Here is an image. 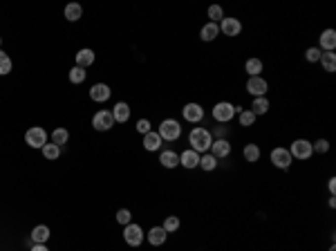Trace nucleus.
Instances as JSON below:
<instances>
[{
  "mask_svg": "<svg viewBox=\"0 0 336 251\" xmlns=\"http://www.w3.org/2000/svg\"><path fill=\"white\" fill-rule=\"evenodd\" d=\"M32 251H49V249L45 245H34V247H32Z\"/></svg>",
  "mask_w": 336,
  "mask_h": 251,
  "instance_id": "a19ab883",
  "label": "nucleus"
},
{
  "mask_svg": "<svg viewBox=\"0 0 336 251\" xmlns=\"http://www.w3.org/2000/svg\"><path fill=\"white\" fill-rule=\"evenodd\" d=\"M269 90V83L264 81L262 77H249L247 81V92L249 94H254V97H264Z\"/></svg>",
  "mask_w": 336,
  "mask_h": 251,
  "instance_id": "9d476101",
  "label": "nucleus"
},
{
  "mask_svg": "<svg viewBox=\"0 0 336 251\" xmlns=\"http://www.w3.org/2000/svg\"><path fill=\"white\" fill-rule=\"evenodd\" d=\"M123 240L130 247H139L144 242V231L139 224H126L123 227Z\"/></svg>",
  "mask_w": 336,
  "mask_h": 251,
  "instance_id": "423d86ee",
  "label": "nucleus"
},
{
  "mask_svg": "<svg viewBox=\"0 0 336 251\" xmlns=\"http://www.w3.org/2000/svg\"><path fill=\"white\" fill-rule=\"evenodd\" d=\"M83 16V9H81V5H76V2H70L68 7H65V18L70 20V23H76L78 18Z\"/></svg>",
  "mask_w": 336,
  "mask_h": 251,
  "instance_id": "a878e982",
  "label": "nucleus"
},
{
  "mask_svg": "<svg viewBox=\"0 0 336 251\" xmlns=\"http://www.w3.org/2000/svg\"><path fill=\"white\" fill-rule=\"evenodd\" d=\"M289 155H292V160L307 162V160H309V157L314 155L312 141H307V139H296V141L292 144V148H289Z\"/></svg>",
  "mask_w": 336,
  "mask_h": 251,
  "instance_id": "20e7f679",
  "label": "nucleus"
},
{
  "mask_svg": "<svg viewBox=\"0 0 336 251\" xmlns=\"http://www.w3.org/2000/svg\"><path fill=\"white\" fill-rule=\"evenodd\" d=\"M85 77H88V74H85V70H83V68H76V65H74V68L70 70V81L76 83V85L85 81Z\"/></svg>",
  "mask_w": 336,
  "mask_h": 251,
  "instance_id": "72a5a7b5",
  "label": "nucleus"
},
{
  "mask_svg": "<svg viewBox=\"0 0 336 251\" xmlns=\"http://www.w3.org/2000/svg\"><path fill=\"white\" fill-rule=\"evenodd\" d=\"M110 94H112V90L106 85V83H97V85L90 87V99H92L94 103L108 101V99H110Z\"/></svg>",
  "mask_w": 336,
  "mask_h": 251,
  "instance_id": "f8f14e48",
  "label": "nucleus"
},
{
  "mask_svg": "<svg viewBox=\"0 0 336 251\" xmlns=\"http://www.w3.org/2000/svg\"><path fill=\"white\" fill-rule=\"evenodd\" d=\"M312 150H314V153H318V155L327 153V150H330V141H327V139H318L316 144H312Z\"/></svg>",
  "mask_w": 336,
  "mask_h": 251,
  "instance_id": "4c0bfd02",
  "label": "nucleus"
},
{
  "mask_svg": "<svg viewBox=\"0 0 336 251\" xmlns=\"http://www.w3.org/2000/svg\"><path fill=\"white\" fill-rule=\"evenodd\" d=\"M238 112H240V108H235L233 103L220 101V103H215V106H213V119L220 121V124H229V121L233 119Z\"/></svg>",
  "mask_w": 336,
  "mask_h": 251,
  "instance_id": "7ed1b4c3",
  "label": "nucleus"
},
{
  "mask_svg": "<svg viewBox=\"0 0 336 251\" xmlns=\"http://www.w3.org/2000/svg\"><path fill=\"white\" fill-rule=\"evenodd\" d=\"M238 121H240V126H244V128H251V126L256 124V115L251 110H240Z\"/></svg>",
  "mask_w": 336,
  "mask_h": 251,
  "instance_id": "c756f323",
  "label": "nucleus"
},
{
  "mask_svg": "<svg viewBox=\"0 0 336 251\" xmlns=\"http://www.w3.org/2000/svg\"><path fill=\"white\" fill-rule=\"evenodd\" d=\"M32 240H34L36 245H45V242L49 240V229L45 227V224L34 227V231H32Z\"/></svg>",
  "mask_w": 336,
  "mask_h": 251,
  "instance_id": "4be33fe9",
  "label": "nucleus"
},
{
  "mask_svg": "<svg viewBox=\"0 0 336 251\" xmlns=\"http://www.w3.org/2000/svg\"><path fill=\"white\" fill-rule=\"evenodd\" d=\"M211 155H213L215 160H224V157H229L231 155V144L226 139H215L213 144H211Z\"/></svg>",
  "mask_w": 336,
  "mask_h": 251,
  "instance_id": "ddd939ff",
  "label": "nucleus"
},
{
  "mask_svg": "<svg viewBox=\"0 0 336 251\" xmlns=\"http://www.w3.org/2000/svg\"><path fill=\"white\" fill-rule=\"evenodd\" d=\"M70 139V132L65 130V128H56V130H52V144H56L61 148L63 144H68Z\"/></svg>",
  "mask_w": 336,
  "mask_h": 251,
  "instance_id": "cd10ccee",
  "label": "nucleus"
},
{
  "mask_svg": "<svg viewBox=\"0 0 336 251\" xmlns=\"http://www.w3.org/2000/svg\"><path fill=\"white\" fill-rule=\"evenodd\" d=\"M40 150H43V157H45V160H49V162L59 160V155H61V148L56 144H45Z\"/></svg>",
  "mask_w": 336,
  "mask_h": 251,
  "instance_id": "c85d7f7f",
  "label": "nucleus"
},
{
  "mask_svg": "<svg viewBox=\"0 0 336 251\" xmlns=\"http://www.w3.org/2000/svg\"><path fill=\"white\" fill-rule=\"evenodd\" d=\"M182 117H184V121H188V124H200V121L204 119V108H202L200 103H186V106L182 108Z\"/></svg>",
  "mask_w": 336,
  "mask_h": 251,
  "instance_id": "0eeeda50",
  "label": "nucleus"
},
{
  "mask_svg": "<svg viewBox=\"0 0 336 251\" xmlns=\"http://www.w3.org/2000/svg\"><path fill=\"white\" fill-rule=\"evenodd\" d=\"M137 132H142V135L150 132V121H148V119H139V121H137Z\"/></svg>",
  "mask_w": 336,
  "mask_h": 251,
  "instance_id": "58836bf2",
  "label": "nucleus"
},
{
  "mask_svg": "<svg viewBox=\"0 0 336 251\" xmlns=\"http://www.w3.org/2000/svg\"><path fill=\"white\" fill-rule=\"evenodd\" d=\"M94 63V52L92 49H88V47H83V49H78L76 52V68H90Z\"/></svg>",
  "mask_w": 336,
  "mask_h": 251,
  "instance_id": "f3484780",
  "label": "nucleus"
},
{
  "mask_svg": "<svg viewBox=\"0 0 336 251\" xmlns=\"http://www.w3.org/2000/svg\"><path fill=\"white\" fill-rule=\"evenodd\" d=\"M220 32H222L224 36H231V39H233V36H238L240 32H242V23H240L238 18H233V16H231V18H222Z\"/></svg>",
  "mask_w": 336,
  "mask_h": 251,
  "instance_id": "9b49d317",
  "label": "nucleus"
},
{
  "mask_svg": "<svg viewBox=\"0 0 336 251\" xmlns=\"http://www.w3.org/2000/svg\"><path fill=\"white\" fill-rule=\"evenodd\" d=\"M157 135L161 137V141H177L182 137V126L175 119H164L159 126Z\"/></svg>",
  "mask_w": 336,
  "mask_h": 251,
  "instance_id": "f03ea898",
  "label": "nucleus"
},
{
  "mask_svg": "<svg viewBox=\"0 0 336 251\" xmlns=\"http://www.w3.org/2000/svg\"><path fill=\"white\" fill-rule=\"evenodd\" d=\"M188 144H190V150H195V153H206V150L211 148V144H213V135H211L206 128H193L188 135Z\"/></svg>",
  "mask_w": 336,
  "mask_h": 251,
  "instance_id": "f257e3e1",
  "label": "nucleus"
},
{
  "mask_svg": "<svg viewBox=\"0 0 336 251\" xmlns=\"http://www.w3.org/2000/svg\"><path fill=\"white\" fill-rule=\"evenodd\" d=\"M242 155H244V160H247V162L256 164V162L260 160V148L256 144H247V146H244V150H242Z\"/></svg>",
  "mask_w": 336,
  "mask_h": 251,
  "instance_id": "bb28decb",
  "label": "nucleus"
},
{
  "mask_svg": "<svg viewBox=\"0 0 336 251\" xmlns=\"http://www.w3.org/2000/svg\"><path fill=\"white\" fill-rule=\"evenodd\" d=\"M330 251H336V247H330Z\"/></svg>",
  "mask_w": 336,
  "mask_h": 251,
  "instance_id": "79ce46f5",
  "label": "nucleus"
},
{
  "mask_svg": "<svg viewBox=\"0 0 336 251\" xmlns=\"http://www.w3.org/2000/svg\"><path fill=\"white\" fill-rule=\"evenodd\" d=\"M269 108H271V106H269V99L267 97H256L254 99V106H251V112H254L256 117H258V115H267Z\"/></svg>",
  "mask_w": 336,
  "mask_h": 251,
  "instance_id": "5701e85b",
  "label": "nucleus"
},
{
  "mask_svg": "<svg viewBox=\"0 0 336 251\" xmlns=\"http://www.w3.org/2000/svg\"><path fill=\"white\" fill-rule=\"evenodd\" d=\"M161 227H164L166 233H175V231H180V217H177V215H168V217L164 220V224H161Z\"/></svg>",
  "mask_w": 336,
  "mask_h": 251,
  "instance_id": "7c9ffc66",
  "label": "nucleus"
},
{
  "mask_svg": "<svg viewBox=\"0 0 336 251\" xmlns=\"http://www.w3.org/2000/svg\"><path fill=\"white\" fill-rule=\"evenodd\" d=\"M130 217H132V213L128 211V209H119V211H117V222L123 224V227H126V224H130Z\"/></svg>",
  "mask_w": 336,
  "mask_h": 251,
  "instance_id": "c9c22d12",
  "label": "nucleus"
},
{
  "mask_svg": "<svg viewBox=\"0 0 336 251\" xmlns=\"http://www.w3.org/2000/svg\"><path fill=\"white\" fill-rule=\"evenodd\" d=\"M166 236H168V233L164 231V227H152L150 231H148V242H150L152 247H161L166 242Z\"/></svg>",
  "mask_w": 336,
  "mask_h": 251,
  "instance_id": "aec40b11",
  "label": "nucleus"
},
{
  "mask_svg": "<svg viewBox=\"0 0 336 251\" xmlns=\"http://www.w3.org/2000/svg\"><path fill=\"white\" fill-rule=\"evenodd\" d=\"M159 162L164 168H175V166H180V155L175 150H161Z\"/></svg>",
  "mask_w": 336,
  "mask_h": 251,
  "instance_id": "dca6fc26",
  "label": "nucleus"
},
{
  "mask_svg": "<svg viewBox=\"0 0 336 251\" xmlns=\"http://www.w3.org/2000/svg\"><path fill=\"white\" fill-rule=\"evenodd\" d=\"M318 49L321 52H334V47H336V32L334 29H325L321 34V39H318Z\"/></svg>",
  "mask_w": 336,
  "mask_h": 251,
  "instance_id": "4468645a",
  "label": "nucleus"
},
{
  "mask_svg": "<svg viewBox=\"0 0 336 251\" xmlns=\"http://www.w3.org/2000/svg\"><path fill=\"white\" fill-rule=\"evenodd\" d=\"M25 144L30 146V148H43L47 144V132L40 126H34V128H30V130L25 132Z\"/></svg>",
  "mask_w": 336,
  "mask_h": 251,
  "instance_id": "39448f33",
  "label": "nucleus"
},
{
  "mask_svg": "<svg viewBox=\"0 0 336 251\" xmlns=\"http://www.w3.org/2000/svg\"><path fill=\"white\" fill-rule=\"evenodd\" d=\"M321 63H323V70L325 72H336V54L334 52H323L321 54Z\"/></svg>",
  "mask_w": 336,
  "mask_h": 251,
  "instance_id": "b1692460",
  "label": "nucleus"
},
{
  "mask_svg": "<svg viewBox=\"0 0 336 251\" xmlns=\"http://www.w3.org/2000/svg\"><path fill=\"white\" fill-rule=\"evenodd\" d=\"M327 186H330V195H332V198H334V191H336V179L332 177V179H330V184H327Z\"/></svg>",
  "mask_w": 336,
  "mask_h": 251,
  "instance_id": "ea45409f",
  "label": "nucleus"
},
{
  "mask_svg": "<svg viewBox=\"0 0 336 251\" xmlns=\"http://www.w3.org/2000/svg\"><path fill=\"white\" fill-rule=\"evenodd\" d=\"M244 70H247L249 77H260V72H262V61H260V58H249V61L244 63Z\"/></svg>",
  "mask_w": 336,
  "mask_h": 251,
  "instance_id": "393cba45",
  "label": "nucleus"
},
{
  "mask_svg": "<svg viewBox=\"0 0 336 251\" xmlns=\"http://www.w3.org/2000/svg\"><path fill=\"white\" fill-rule=\"evenodd\" d=\"M0 43H2V36H0Z\"/></svg>",
  "mask_w": 336,
  "mask_h": 251,
  "instance_id": "37998d69",
  "label": "nucleus"
},
{
  "mask_svg": "<svg viewBox=\"0 0 336 251\" xmlns=\"http://www.w3.org/2000/svg\"><path fill=\"white\" fill-rule=\"evenodd\" d=\"M144 148L148 150V153H155V150H159L161 148V137L157 135V132H146L144 135Z\"/></svg>",
  "mask_w": 336,
  "mask_h": 251,
  "instance_id": "6ab92c4d",
  "label": "nucleus"
},
{
  "mask_svg": "<svg viewBox=\"0 0 336 251\" xmlns=\"http://www.w3.org/2000/svg\"><path fill=\"white\" fill-rule=\"evenodd\" d=\"M209 18H211V23H222V18H224V9L220 5H211L209 7Z\"/></svg>",
  "mask_w": 336,
  "mask_h": 251,
  "instance_id": "473e14b6",
  "label": "nucleus"
},
{
  "mask_svg": "<svg viewBox=\"0 0 336 251\" xmlns=\"http://www.w3.org/2000/svg\"><path fill=\"white\" fill-rule=\"evenodd\" d=\"M321 49H318V47H309V49H307V52H305V58H307V61H309V63H318V61H321Z\"/></svg>",
  "mask_w": 336,
  "mask_h": 251,
  "instance_id": "e433bc0d",
  "label": "nucleus"
},
{
  "mask_svg": "<svg viewBox=\"0 0 336 251\" xmlns=\"http://www.w3.org/2000/svg\"><path fill=\"white\" fill-rule=\"evenodd\" d=\"M200 36H202V41H215V39L220 36V25H215V23H206L204 27H202Z\"/></svg>",
  "mask_w": 336,
  "mask_h": 251,
  "instance_id": "412c9836",
  "label": "nucleus"
},
{
  "mask_svg": "<svg viewBox=\"0 0 336 251\" xmlns=\"http://www.w3.org/2000/svg\"><path fill=\"white\" fill-rule=\"evenodd\" d=\"M180 164L184 168H195V166H200V153H195V150H184L180 155Z\"/></svg>",
  "mask_w": 336,
  "mask_h": 251,
  "instance_id": "2eb2a0df",
  "label": "nucleus"
},
{
  "mask_svg": "<svg viewBox=\"0 0 336 251\" xmlns=\"http://www.w3.org/2000/svg\"><path fill=\"white\" fill-rule=\"evenodd\" d=\"M112 117H114V121H119V124H126V121L130 119V106L119 101L117 106L112 108Z\"/></svg>",
  "mask_w": 336,
  "mask_h": 251,
  "instance_id": "a211bd4d",
  "label": "nucleus"
},
{
  "mask_svg": "<svg viewBox=\"0 0 336 251\" xmlns=\"http://www.w3.org/2000/svg\"><path fill=\"white\" fill-rule=\"evenodd\" d=\"M92 126H94V130H110L112 126H114V117H112V112L108 110H99L97 115L92 117Z\"/></svg>",
  "mask_w": 336,
  "mask_h": 251,
  "instance_id": "1a4fd4ad",
  "label": "nucleus"
},
{
  "mask_svg": "<svg viewBox=\"0 0 336 251\" xmlns=\"http://www.w3.org/2000/svg\"><path fill=\"white\" fill-rule=\"evenodd\" d=\"M200 166H202L204 170H215V166H218V160H215L211 153L200 155Z\"/></svg>",
  "mask_w": 336,
  "mask_h": 251,
  "instance_id": "2f4dec72",
  "label": "nucleus"
},
{
  "mask_svg": "<svg viewBox=\"0 0 336 251\" xmlns=\"http://www.w3.org/2000/svg\"><path fill=\"white\" fill-rule=\"evenodd\" d=\"M269 160H271L273 166H278V168H289V166H292V155H289V150L283 148V146L273 148L271 155H269Z\"/></svg>",
  "mask_w": 336,
  "mask_h": 251,
  "instance_id": "6e6552de",
  "label": "nucleus"
},
{
  "mask_svg": "<svg viewBox=\"0 0 336 251\" xmlns=\"http://www.w3.org/2000/svg\"><path fill=\"white\" fill-rule=\"evenodd\" d=\"M9 72H11V58L0 49V77H5V74H9Z\"/></svg>",
  "mask_w": 336,
  "mask_h": 251,
  "instance_id": "f704fd0d",
  "label": "nucleus"
}]
</instances>
